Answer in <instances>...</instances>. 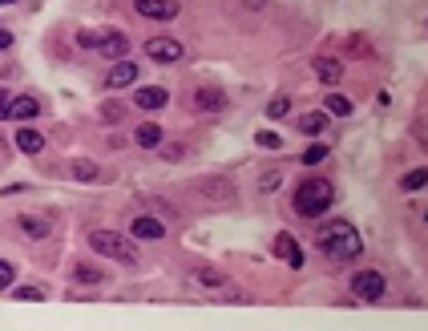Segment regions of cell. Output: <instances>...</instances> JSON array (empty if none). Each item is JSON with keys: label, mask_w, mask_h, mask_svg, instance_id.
I'll use <instances>...</instances> for the list:
<instances>
[{"label": "cell", "mask_w": 428, "mask_h": 331, "mask_svg": "<svg viewBox=\"0 0 428 331\" xmlns=\"http://www.w3.org/2000/svg\"><path fill=\"white\" fill-rule=\"evenodd\" d=\"M319 250L328 255V259H336V263H352V259H360V250H364V239H360V231L352 226V222H328L323 231H319Z\"/></svg>", "instance_id": "cell-1"}, {"label": "cell", "mask_w": 428, "mask_h": 331, "mask_svg": "<svg viewBox=\"0 0 428 331\" xmlns=\"http://www.w3.org/2000/svg\"><path fill=\"white\" fill-rule=\"evenodd\" d=\"M336 202V186L328 178H307L295 186V198H291V206L295 214H303V218H319V214H328V206Z\"/></svg>", "instance_id": "cell-2"}, {"label": "cell", "mask_w": 428, "mask_h": 331, "mask_svg": "<svg viewBox=\"0 0 428 331\" xmlns=\"http://www.w3.org/2000/svg\"><path fill=\"white\" fill-rule=\"evenodd\" d=\"M89 246L101 255V259H114V263H138V250H133V242L118 235V231H93L89 235Z\"/></svg>", "instance_id": "cell-3"}, {"label": "cell", "mask_w": 428, "mask_h": 331, "mask_svg": "<svg viewBox=\"0 0 428 331\" xmlns=\"http://www.w3.org/2000/svg\"><path fill=\"white\" fill-rule=\"evenodd\" d=\"M352 295H356L360 303L384 299V275L380 271H356L352 275Z\"/></svg>", "instance_id": "cell-4"}, {"label": "cell", "mask_w": 428, "mask_h": 331, "mask_svg": "<svg viewBox=\"0 0 428 331\" xmlns=\"http://www.w3.org/2000/svg\"><path fill=\"white\" fill-rule=\"evenodd\" d=\"M146 53L158 65H174V61H182V41H174V36H150L146 41Z\"/></svg>", "instance_id": "cell-5"}, {"label": "cell", "mask_w": 428, "mask_h": 331, "mask_svg": "<svg viewBox=\"0 0 428 331\" xmlns=\"http://www.w3.org/2000/svg\"><path fill=\"white\" fill-rule=\"evenodd\" d=\"M133 8H138L146 21H174V17H178V4H174V0H133Z\"/></svg>", "instance_id": "cell-6"}, {"label": "cell", "mask_w": 428, "mask_h": 331, "mask_svg": "<svg viewBox=\"0 0 428 331\" xmlns=\"http://www.w3.org/2000/svg\"><path fill=\"white\" fill-rule=\"evenodd\" d=\"M138 77H142V69H138L133 61H125V57H122V61H114V69H109L105 85H109V89H125V85H133Z\"/></svg>", "instance_id": "cell-7"}, {"label": "cell", "mask_w": 428, "mask_h": 331, "mask_svg": "<svg viewBox=\"0 0 428 331\" xmlns=\"http://www.w3.org/2000/svg\"><path fill=\"white\" fill-rule=\"evenodd\" d=\"M129 239L158 242V239H166V226H162L158 218H150V214H142V218H133V222H129Z\"/></svg>", "instance_id": "cell-8"}, {"label": "cell", "mask_w": 428, "mask_h": 331, "mask_svg": "<svg viewBox=\"0 0 428 331\" xmlns=\"http://www.w3.org/2000/svg\"><path fill=\"white\" fill-rule=\"evenodd\" d=\"M93 49H101V57H109V61H122L129 53V41H125V32H105V36H97Z\"/></svg>", "instance_id": "cell-9"}, {"label": "cell", "mask_w": 428, "mask_h": 331, "mask_svg": "<svg viewBox=\"0 0 428 331\" xmlns=\"http://www.w3.org/2000/svg\"><path fill=\"white\" fill-rule=\"evenodd\" d=\"M133 105H138V109H166V105H170V93L166 89H158V85H146V89H138L133 93Z\"/></svg>", "instance_id": "cell-10"}, {"label": "cell", "mask_w": 428, "mask_h": 331, "mask_svg": "<svg viewBox=\"0 0 428 331\" xmlns=\"http://www.w3.org/2000/svg\"><path fill=\"white\" fill-rule=\"evenodd\" d=\"M194 109H202V114H218V109H226V93L222 89H194Z\"/></svg>", "instance_id": "cell-11"}, {"label": "cell", "mask_w": 428, "mask_h": 331, "mask_svg": "<svg viewBox=\"0 0 428 331\" xmlns=\"http://www.w3.org/2000/svg\"><path fill=\"white\" fill-rule=\"evenodd\" d=\"M275 255L287 259V267H303V246L291 239V235H279L275 239Z\"/></svg>", "instance_id": "cell-12"}, {"label": "cell", "mask_w": 428, "mask_h": 331, "mask_svg": "<svg viewBox=\"0 0 428 331\" xmlns=\"http://www.w3.org/2000/svg\"><path fill=\"white\" fill-rule=\"evenodd\" d=\"M315 77L323 81V85H339L343 81V65L336 57H319L315 61Z\"/></svg>", "instance_id": "cell-13"}, {"label": "cell", "mask_w": 428, "mask_h": 331, "mask_svg": "<svg viewBox=\"0 0 428 331\" xmlns=\"http://www.w3.org/2000/svg\"><path fill=\"white\" fill-rule=\"evenodd\" d=\"M41 114V101L36 97H17V101H8V118H17V121H29V118H36Z\"/></svg>", "instance_id": "cell-14"}, {"label": "cell", "mask_w": 428, "mask_h": 331, "mask_svg": "<svg viewBox=\"0 0 428 331\" xmlns=\"http://www.w3.org/2000/svg\"><path fill=\"white\" fill-rule=\"evenodd\" d=\"M162 125H153V121H146V125H138V134H133V142L142 146V150H158L162 146Z\"/></svg>", "instance_id": "cell-15"}, {"label": "cell", "mask_w": 428, "mask_h": 331, "mask_svg": "<svg viewBox=\"0 0 428 331\" xmlns=\"http://www.w3.org/2000/svg\"><path fill=\"white\" fill-rule=\"evenodd\" d=\"M17 150L21 153H41L45 150V138L36 129H17Z\"/></svg>", "instance_id": "cell-16"}, {"label": "cell", "mask_w": 428, "mask_h": 331, "mask_svg": "<svg viewBox=\"0 0 428 331\" xmlns=\"http://www.w3.org/2000/svg\"><path fill=\"white\" fill-rule=\"evenodd\" d=\"M17 226H21L25 235H32V239H45V235H49V222H45V218H32V214H21Z\"/></svg>", "instance_id": "cell-17"}, {"label": "cell", "mask_w": 428, "mask_h": 331, "mask_svg": "<svg viewBox=\"0 0 428 331\" xmlns=\"http://www.w3.org/2000/svg\"><path fill=\"white\" fill-rule=\"evenodd\" d=\"M69 174H73L77 182H97V178H101V170H97L93 162H73V166H69Z\"/></svg>", "instance_id": "cell-18"}, {"label": "cell", "mask_w": 428, "mask_h": 331, "mask_svg": "<svg viewBox=\"0 0 428 331\" xmlns=\"http://www.w3.org/2000/svg\"><path fill=\"white\" fill-rule=\"evenodd\" d=\"M323 125H328V114H303L299 118V129L303 134H323Z\"/></svg>", "instance_id": "cell-19"}, {"label": "cell", "mask_w": 428, "mask_h": 331, "mask_svg": "<svg viewBox=\"0 0 428 331\" xmlns=\"http://www.w3.org/2000/svg\"><path fill=\"white\" fill-rule=\"evenodd\" d=\"M328 114L347 118V114H352V101H347V97H339V93H332V97H328Z\"/></svg>", "instance_id": "cell-20"}, {"label": "cell", "mask_w": 428, "mask_h": 331, "mask_svg": "<svg viewBox=\"0 0 428 331\" xmlns=\"http://www.w3.org/2000/svg\"><path fill=\"white\" fill-rule=\"evenodd\" d=\"M323 158H328V146H323V142H315V146H307V150H303V162H307V166H319Z\"/></svg>", "instance_id": "cell-21"}, {"label": "cell", "mask_w": 428, "mask_h": 331, "mask_svg": "<svg viewBox=\"0 0 428 331\" xmlns=\"http://www.w3.org/2000/svg\"><path fill=\"white\" fill-rule=\"evenodd\" d=\"M425 182H428V170H408V174H404V182H400V186H404V190H420Z\"/></svg>", "instance_id": "cell-22"}, {"label": "cell", "mask_w": 428, "mask_h": 331, "mask_svg": "<svg viewBox=\"0 0 428 331\" xmlns=\"http://www.w3.org/2000/svg\"><path fill=\"white\" fill-rule=\"evenodd\" d=\"M73 279H77V283H101V279H105V275L97 271V267H85V263H81V267H77V271H73Z\"/></svg>", "instance_id": "cell-23"}, {"label": "cell", "mask_w": 428, "mask_h": 331, "mask_svg": "<svg viewBox=\"0 0 428 331\" xmlns=\"http://www.w3.org/2000/svg\"><path fill=\"white\" fill-rule=\"evenodd\" d=\"M101 118L109 121V125H114V121H122V118H125L122 101H105V105H101Z\"/></svg>", "instance_id": "cell-24"}, {"label": "cell", "mask_w": 428, "mask_h": 331, "mask_svg": "<svg viewBox=\"0 0 428 331\" xmlns=\"http://www.w3.org/2000/svg\"><path fill=\"white\" fill-rule=\"evenodd\" d=\"M198 283H206V287H222V283H226V275H222V271H211V267H202V271H198Z\"/></svg>", "instance_id": "cell-25"}, {"label": "cell", "mask_w": 428, "mask_h": 331, "mask_svg": "<svg viewBox=\"0 0 428 331\" xmlns=\"http://www.w3.org/2000/svg\"><path fill=\"white\" fill-rule=\"evenodd\" d=\"M17 299L21 303H41L45 299V291H41V287H17Z\"/></svg>", "instance_id": "cell-26"}, {"label": "cell", "mask_w": 428, "mask_h": 331, "mask_svg": "<svg viewBox=\"0 0 428 331\" xmlns=\"http://www.w3.org/2000/svg\"><path fill=\"white\" fill-rule=\"evenodd\" d=\"M12 279H17L12 263H4V259H0V291H8V287H12Z\"/></svg>", "instance_id": "cell-27"}, {"label": "cell", "mask_w": 428, "mask_h": 331, "mask_svg": "<svg viewBox=\"0 0 428 331\" xmlns=\"http://www.w3.org/2000/svg\"><path fill=\"white\" fill-rule=\"evenodd\" d=\"M287 109H291V101H287V97H275V101L267 105V114H271V118H287Z\"/></svg>", "instance_id": "cell-28"}, {"label": "cell", "mask_w": 428, "mask_h": 331, "mask_svg": "<svg viewBox=\"0 0 428 331\" xmlns=\"http://www.w3.org/2000/svg\"><path fill=\"white\" fill-rule=\"evenodd\" d=\"M259 146H263V150H279V146H283V138L267 129V134H259Z\"/></svg>", "instance_id": "cell-29"}, {"label": "cell", "mask_w": 428, "mask_h": 331, "mask_svg": "<svg viewBox=\"0 0 428 331\" xmlns=\"http://www.w3.org/2000/svg\"><path fill=\"white\" fill-rule=\"evenodd\" d=\"M8 45H12V32H4V29H0V53H4Z\"/></svg>", "instance_id": "cell-30"}, {"label": "cell", "mask_w": 428, "mask_h": 331, "mask_svg": "<svg viewBox=\"0 0 428 331\" xmlns=\"http://www.w3.org/2000/svg\"><path fill=\"white\" fill-rule=\"evenodd\" d=\"M8 118V101H4V97H0V121Z\"/></svg>", "instance_id": "cell-31"}, {"label": "cell", "mask_w": 428, "mask_h": 331, "mask_svg": "<svg viewBox=\"0 0 428 331\" xmlns=\"http://www.w3.org/2000/svg\"><path fill=\"white\" fill-rule=\"evenodd\" d=\"M0 4H12V0H0Z\"/></svg>", "instance_id": "cell-32"}]
</instances>
